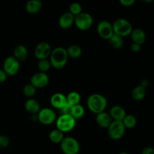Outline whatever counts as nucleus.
I'll use <instances>...</instances> for the list:
<instances>
[{
  "instance_id": "nucleus-1",
  "label": "nucleus",
  "mask_w": 154,
  "mask_h": 154,
  "mask_svg": "<svg viewBox=\"0 0 154 154\" xmlns=\"http://www.w3.org/2000/svg\"><path fill=\"white\" fill-rule=\"evenodd\" d=\"M67 51L65 48L58 47L52 50L50 55V62L51 66L56 69H61L66 66L68 61Z\"/></svg>"
},
{
  "instance_id": "nucleus-2",
  "label": "nucleus",
  "mask_w": 154,
  "mask_h": 154,
  "mask_svg": "<svg viewBox=\"0 0 154 154\" xmlns=\"http://www.w3.org/2000/svg\"><path fill=\"white\" fill-rule=\"evenodd\" d=\"M107 105L108 101L106 98L98 93L91 95L87 99V107L92 112L96 114L104 112Z\"/></svg>"
},
{
  "instance_id": "nucleus-3",
  "label": "nucleus",
  "mask_w": 154,
  "mask_h": 154,
  "mask_svg": "<svg viewBox=\"0 0 154 154\" xmlns=\"http://www.w3.org/2000/svg\"><path fill=\"white\" fill-rule=\"evenodd\" d=\"M112 26L114 34L117 35L122 38L130 35L131 32L133 30L130 22L123 18H119L116 20L113 23Z\"/></svg>"
},
{
  "instance_id": "nucleus-4",
  "label": "nucleus",
  "mask_w": 154,
  "mask_h": 154,
  "mask_svg": "<svg viewBox=\"0 0 154 154\" xmlns=\"http://www.w3.org/2000/svg\"><path fill=\"white\" fill-rule=\"evenodd\" d=\"M76 124V120L70 115L63 114L60 115L56 120L57 129L60 130L63 133L69 132L75 128Z\"/></svg>"
},
{
  "instance_id": "nucleus-5",
  "label": "nucleus",
  "mask_w": 154,
  "mask_h": 154,
  "mask_svg": "<svg viewBox=\"0 0 154 154\" xmlns=\"http://www.w3.org/2000/svg\"><path fill=\"white\" fill-rule=\"evenodd\" d=\"M60 148L64 154H78L80 151V144L75 138L66 137L60 143Z\"/></svg>"
},
{
  "instance_id": "nucleus-6",
  "label": "nucleus",
  "mask_w": 154,
  "mask_h": 154,
  "mask_svg": "<svg viewBox=\"0 0 154 154\" xmlns=\"http://www.w3.org/2000/svg\"><path fill=\"white\" fill-rule=\"evenodd\" d=\"M126 128L123 126L122 121H114L108 128V134L110 138L114 141L120 140L123 137Z\"/></svg>"
},
{
  "instance_id": "nucleus-7",
  "label": "nucleus",
  "mask_w": 154,
  "mask_h": 154,
  "mask_svg": "<svg viewBox=\"0 0 154 154\" xmlns=\"http://www.w3.org/2000/svg\"><path fill=\"white\" fill-rule=\"evenodd\" d=\"M93 23V17L88 13L82 12L75 17V24L77 28L82 31H86L92 26Z\"/></svg>"
},
{
  "instance_id": "nucleus-8",
  "label": "nucleus",
  "mask_w": 154,
  "mask_h": 154,
  "mask_svg": "<svg viewBox=\"0 0 154 154\" xmlns=\"http://www.w3.org/2000/svg\"><path fill=\"white\" fill-rule=\"evenodd\" d=\"M38 120L44 125H51L57 120V114L51 108H45L37 114Z\"/></svg>"
},
{
  "instance_id": "nucleus-9",
  "label": "nucleus",
  "mask_w": 154,
  "mask_h": 154,
  "mask_svg": "<svg viewBox=\"0 0 154 154\" xmlns=\"http://www.w3.org/2000/svg\"><path fill=\"white\" fill-rule=\"evenodd\" d=\"M20 69V62L14 57H8L3 63V71L8 76H14Z\"/></svg>"
},
{
  "instance_id": "nucleus-10",
  "label": "nucleus",
  "mask_w": 154,
  "mask_h": 154,
  "mask_svg": "<svg viewBox=\"0 0 154 154\" xmlns=\"http://www.w3.org/2000/svg\"><path fill=\"white\" fill-rule=\"evenodd\" d=\"M97 32L101 38L108 40L114 34L112 24L106 20L101 21L97 25Z\"/></svg>"
},
{
  "instance_id": "nucleus-11",
  "label": "nucleus",
  "mask_w": 154,
  "mask_h": 154,
  "mask_svg": "<svg viewBox=\"0 0 154 154\" xmlns=\"http://www.w3.org/2000/svg\"><path fill=\"white\" fill-rule=\"evenodd\" d=\"M51 47L48 42H41L35 49V56L39 60H47L51 54Z\"/></svg>"
},
{
  "instance_id": "nucleus-12",
  "label": "nucleus",
  "mask_w": 154,
  "mask_h": 154,
  "mask_svg": "<svg viewBox=\"0 0 154 154\" xmlns=\"http://www.w3.org/2000/svg\"><path fill=\"white\" fill-rule=\"evenodd\" d=\"M49 84V77L46 73L38 72L32 75L30 80V84L35 88H44Z\"/></svg>"
},
{
  "instance_id": "nucleus-13",
  "label": "nucleus",
  "mask_w": 154,
  "mask_h": 154,
  "mask_svg": "<svg viewBox=\"0 0 154 154\" xmlns=\"http://www.w3.org/2000/svg\"><path fill=\"white\" fill-rule=\"evenodd\" d=\"M51 105L56 109L60 110L64 108L67 105V99H66V96L60 93H54L52 95L50 99Z\"/></svg>"
},
{
  "instance_id": "nucleus-14",
  "label": "nucleus",
  "mask_w": 154,
  "mask_h": 154,
  "mask_svg": "<svg viewBox=\"0 0 154 154\" xmlns=\"http://www.w3.org/2000/svg\"><path fill=\"white\" fill-rule=\"evenodd\" d=\"M75 23V16L70 12L64 13L59 19V26L63 29H67L71 28Z\"/></svg>"
},
{
  "instance_id": "nucleus-15",
  "label": "nucleus",
  "mask_w": 154,
  "mask_h": 154,
  "mask_svg": "<svg viewBox=\"0 0 154 154\" xmlns=\"http://www.w3.org/2000/svg\"><path fill=\"white\" fill-rule=\"evenodd\" d=\"M96 120L97 124L101 128H103V129H108L113 122V120L111 116H110V114L108 113L105 112V111L100 113V114H96Z\"/></svg>"
},
{
  "instance_id": "nucleus-16",
  "label": "nucleus",
  "mask_w": 154,
  "mask_h": 154,
  "mask_svg": "<svg viewBox=\"0 0 154 154\" xmlns=\"http://www.w3.org/2000/svg\"><path fill=\"white\" fill-rule=\"evenodd\" d=\"M109 114L114 121H122L126 117V113L124 108H122L121 106L115 105L111 108Z\"/></svg>"
},
{
  "instance_id": "nucleus-17",
  "label": "nucleus",
  "mask_w": 154,
  "mask_h": 154,
  "mask_svg": "<svg viewBox=\"0 0 154 154\" xmlns=\"http://www.w3.org/2000/svg\"><path fill=\"white\" fill-rule=\"evenodd\" d=\"M131 38L132 40V43L138 44L139 45H142L145 42L146 34L144 31L141 29H135L132 30L130 34Z\"/></svg>"
},
{
  "instance_id": "nucleus-18",
  "label": "nucleus",
  "mask_w": 154,
  "mask_h": 154,
  "mask_svg": "<svg viewBox=\"0 0 154 154\" xmlns=\"http://www.w3.org/2000/svg\"><path fill=\"white\" fill-rule=\"evenodd\" d=\"M14 57L19 62L25 61L28 57V51L23 45H18L14 50Z\"/></svg>"
},
{
  "instance_id": "nucleus-19",
  "label": "nucleus",
  "mask_w": 154,
  "mask_h": 154,
  "mask_svg": "<svg viewBox=\"0 0 154 154\" xmlns=\"http://www.w3.org/2000/svg\"><path fill=\"white\" fill-rule=\"evenodd\" d=\"M42 8V3L39 0H30L26 5V10L31 14L38 13Z\"/></svg>"
},
{
  "instance_id": "nucleus-20",
  "label": "nucleus",
  "mask_w": 154,
  "mask_h": 154,
  "mask_svg": "<svg viewBox=\"0 0 154 154\" xmlns=\"http://www.w3.org/2000/svg\"><path fill=\"white\" fill-rule=\"evenodd\" d=\"M25 109L26 110L27 112L34 115L39 112L41 108L38 101L33 99H29L25 103Z\"/></svg>"
},
{
  "instance_id": "nucleus-21",
  "label": "nucleus",
  "mask_w": 154,
  "mask_h": 154,
  "mask_svg": "<svg viewBox=\"0 0 154 154\" xmlns=\"http://www.w3.org/2000/svg\"><path fill=\"white\" fill-rule=\"evenodd\" d=\"M146 96V89L138 85L132 90V97L136 101H141Z\"/></svg>"
},
{
  "instance_id": "nucleus-22",
  "label": "nucleus",
  "mask_w": 154,
  "mask_h": 154,
  "mask_svg": "<svg viewBox=\"0 0 154 154\" xmlns=\"http://www.w3.org/2000/svg\"><path fill=\"white\" fill-rule=\"evenodd\" d=\"M64 138V133L58 129H54L49 134V139L54 144H60Z\"/></svg>"
},
{
  "instance_id": "nucleus-23",
  "label": "nucleus",
  "mask_w": 154,
  "mask_h": 154,
  "mask_svg": "<svg viewBox=\"0 0 154 154\" xmlns=\"http://www.w3.org/2000/svg\"><path fill=\"white\" fill-rule=\"evenodd\" d=\"M84 113H85V110H84V107L79 104V105L72 106V111H71V116L75 120H80V119L84 117Z\"/></svg>"
},
{
  "instance_id": "nucleus-24",
  "label": "nucleus",
  "mask_w": 154,
  "mask_h": 154,
  "mask_svg": "<svg viewBox=\"0 0 154 154\" xmlns=\"http://www.w3.org/2000/svg\"><path fill=\"white\" fill-rule=\"evenodd\" d=\"M68 57L72 59H78L82 54V50L78 45H72L67 50Z\"/></svg>"
},
{
  "instance_id": "nucleus-25",
  "label": "nucleus",
  "mask_w": 154,
  "mask_h": 154,
  "mask_svg": "<svg viewBox=\"0 0 154 154\" xmlns=\"http://www.w3.org/2000/svg\"><path fill=\"white\" fill-rule=\"evenodd\" d=\"M66 99H67V103L72 106L79 105L81 102V95L78 92L72 91L66 96Z\"/></svg>"
},
{
  "instance_id": "nucleus-26",
  "label": "nucleus",
  "mask_w": 154,
  "mask_h": 154,
  "mask_svg": "<svg viewBox=\"0 0 154 154\" xmlns=\"http://www.w3.org/2000/svg\"><path fill=\"white\" fill-rule=\"evenodd\" d=\"M109 44L114 49H120L123 46V39L120 36L116 34H113V35L108 39Z\"/></svg>"
},
{
  "instance_id": "nucleus-27",
  "label": "nucleus",
  "mask_w": 154,
  "mask_h": 154,
  "mask_svg": "<svg viewBox=\"0 0 154 154\" xmlns=\"http://www.w3.org/2000/svg\"><path fill=\"white\" fill-rule=\"evenodd\" d=\"M123 126L126 129H132L135 127L137 124L136 117L132 114H126V117L122 120Z\"/></svg>"
},
{
  "instance_id": "nucleus-28",
  "label": "nucleus",
  "mask_w": 154,
  "mask_h": 154,
  "mask_svg": "<svg viewBox=\"0 0 154 154\" xmlns=\"http://www.w3.org/2000/svg\"><path fill=\"white\" fill-rule=\"evenodd\" d=\"M51 67V64L50 60H39L38 63V69L39 72H42V73H45L48 72Z\"/></svg>"
},
{
  "instance_id": "nucleus-29",
  "label": "nucleus",
  "mask_w": 154,
  "mask_h": 154,
  "mask_svg": "<svg viewBox=\"0 0 154 154\" xmlns=\"http://www.w3.org/2000/svg\"><path fill=\"white\" fill-rule=\"evenodd\" d=\"M69 12L75 17L78 16L81 13H82V7L78 2H74L69 7Z\"/></svg>"
},
{
  "instance_id": "nucleus-30",
  "label": "nucleus",
  "mask_w": 154,
  "mask_h": 154,
  "mask_svg": "<svg viewBox=\"0 0 154 154\" xmlns=\"http://www.w3.org/2000/svg\"><path fill=\"white\" fill-rule=\"evenodd\" d=\"M23 94L25 95L26 97L32 98V96H35L36 93V88H35L32 84H26L23 88Z\"/></svg>"
},
{
  "instance_id": "nucleus-31",
  "label": "nucleus",
  "mask_w": 154,
  "mask_h": 154,
  "mask_svg": "<svg viewBox=\"0 0 154 154\" xmlns=\"http://www.w3.org/2000/svg\"><path fill=\"white\" fill-rule=\"evenodd\" d=\"M9 138L6 135H0V147L1 148H5L8 146Z\"/></svg>"
},
{
  "instance_id": "nucleus-32",
  "label": "nucleus",
  "mask_w": 154,
  "mask_h": 154,
  "mask_svg": "<svg viewBox=\"0 0 154 154\" xmlns=\"http://www.w3.org/2000/svg\"><path fill=\"white\" fill-rule=\"evenodd\" d=\"M130 49L132 52L138 53L139 51H141V45H138V44H135V43H132L130 46Z\"/></svg>"
},
{
  "instance_id": "nucleus-33",
  "label": "nucleus",
  "mask_w": 154,
  "mask_h": 154,
  "mask_svg": "<svg viewBox=\"0 0 154 154\" xmlns=\"http://www.w3.org/2000/svg\"><path fill=\"white\" fill-rule=\"evenodd\" d=\"M135 2V0H120V3L125 7H129L132 6Z\"/></svg>"
},
{
  "instance_id": "nucleus-34",
  "label": "nucleus",
  "mask_w": 154,
  "mask_h": 154,
  "mask_svg": "<svg viewBox=\"0 0 154 154\" xmlns=\"http://www.w3.org/2000/svg\"><path fill=\"white\" fill-rule=\"evenodd\" d=\"M141 154H154V148L151 147H146L141 151Z\"/></svg>"
},
{
  "instance_id": "nucleus-35",
  "label": "nucleus",
  "mask_w": 154,
  "mask_h": 154,
  "mask_svg": "<svg viewBox=\"0 0 154 154\" xmlns=\"http://www.w3.org/2000/svg\"><path fill=\"white\" fill-rule=\"evenodd\" d=\"M7 76L5 72L3 71V69H0V84L5 82L7 79Z\"/></svg>"
},
{
  "instance_id": "nucleus-36",
  "label": "nucleus",
  "mask_w": 154,
  "mask_h": 154,
  "mask_svg": "<svg viewBox=\"0 0 154 154\" xmlns=\"http://www.w3.org/2000/svg\"><path fill=\"white\" fill-rule=\"evenodd\" d=\"M149 85V81H147V79H144L141 81V84H140V86L144 87V88H147Z\"/></svg>"
},
{
  "instance_id": "nucleus-37",
  "label": "nucleus",
  "mask_w": 154,
  "mask_h": 154,
  "mask_svg": "<svg viewBox=\"0 0 154 154\" xmlns=\"http://www.w3.org/2000/svg\"><path fill=\"white\" fill-rule=\"evenodd\" d=\"M119 154H129V153H126V152H123V153H119Z\"/></svg>"
}]
</instances>
